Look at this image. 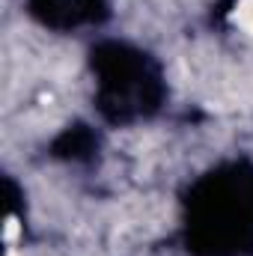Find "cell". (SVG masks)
<instances>
[{"label":"cell","instance_id":"obj_1","mask_svg":"<svg viewBox=\"0 0 253 256\" xmlns=\"http://www.w3.org/2000/svg\"><path fill=\"white\" fill-rule=\"evenodd\" d=\"M230 21L238 24L248 36H253V0H238L236 9H232V15H230Z\"/></svg>","mask_w":253,"mask_h":256},{"label":"cell","instance_id":"obj_2","mask_svg":"<svg viewBox=\"0 0 253 256\" xmlns=\"http://www.w3.org/2000/svg\"><path fill=\"white\" fill-rule=\"evenodd\" d=\"M15 236H18V220H15V214H9L6 218V244H12Z\"/></svg>","mask_w":253,"mask_h":256},{"label":"cell","instance_id":"obj_3","mask_svg":"<svg viewBox=\"0 0 253 256\" xmlns=\"http://www.w3.org/2000/svg\"><path fill=\"white\" fill-rule=\"evenodd\" d=\"M9 256H15V254H12V250H9Z\"/></svg>","mask_w":253,"mask_h":256}]
</instances>
